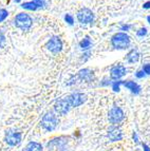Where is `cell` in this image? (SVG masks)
<instances>
[{"label": "cell", "mask_w": 150, "mask_h": 151, "mask_svg": "<svg viewBox=\"0 0 150 151\" xmlns=\"http://www.w3.org/2000/svg\"><path fill=\"white\" fill-rule=\"evenodd\" d=\"M70 104L68 101L67 97H63L61 99H58L54 105V110L56 113H58L59 115H66L70 110Z\"/></svg>", "instance_id": "obj_4"}, {"label": "cell", "mask_w": 150, "mask_h": 151, "mask_svg": "<svg viewBox=\"0 0 150 151\" xmlns=\"http://www.w3.org/2000/svg\"><path fill=\"white\" fill-rule=\"evenodd\" d=\"M3 42H4V35H3L2 32H0V48L2 47Z\"/></svg>", "instance_id": "obj_23"}, {"label": "cell", "mask_w": 150, "mask_h": 151, "mask_svg": "<svg viewBox=\"0 0 150 151\" xmlns=\"http://www.w3.org/2000/svg\"><path fill=\"white\" fill-rule=\"evenodd\" d=\"M47 48L53 53H58L63 48V43H61V40L58 37H53L52 39L48 41Z\"/></svg>", "instance_id": "obj_9"}, {"label": "cell", "mask_w": 150, "mask_h": 151, "mask_svg": "<svg viewBox=\"0 0 150 151\" xmlns=\"http://www.w3.org/2000/svg\"><path fill=\"white\" fill-rule=\"evenodd\" d=\"M15 24L16 27H18L21 30L25 31L29 30L32 25V19L28 14H25V13H20L15 17Z\"/></svg>", "instance_id": "obj_3"}, {"label": "cell", "mask_w": 150, "mask_h": 151, "mask_svg": "<svg viewBox=\"0 0 150 151\" xmlns=\"http://www.w3.org/2000/svg\"><path fill=\"white\" fill-rule=\"evenodd\" d=\"M77 18L81 23H90L93 20V13L89 9H83L78 12Z\"/></svg>", "instance_id": "obj_8"}, {"label": "cell", "mask_w": 150, "mask_h": 151, "mask_svg": "<svg viewBox=\"0 0 150 151\" xmlns=\"http://www.w3.org/2000/svg\"><path fill=\"white\" fill-rule=\"evenodd\" d=\"M5 142L10 146H17L21 142V133L15 130H8L5 133Z\"/></svg>", "instance_id": "obj_6"}, {"label": "cell", "mask_w": 150, "mask_h": 151, "mask_svg": "<svg viewBox=\"0 0 150 151\" xmlns=\"http://www.w3.org/2000/svg\"><path fill=\"white\" fill-rule=\"evenodd\" d=\"M133 139H135V142H138V136H136V133H135V132L133 133Z\"/></svg>", "instance_id": "obj_28"}, {"label": "cell", "mask_w": 150, "mask_h": 151, "mask_svg": "<svg viewBox=\"0 0 150 151\" xmlns=\"http://www.w3.org/2000/svg\"><path fill=\"white\" fill-rule=\"evenodd\" d=\"M91 45V42H90V40L88 39V38H86V39H84L83 41H80V47L83 49H86V48H88L89 45Z\"/></svg>", "instance_id": "obj_17"}, {"label": "cell", "mask_w": 150, "mask_h": 151, "mask_svg": "<svg viewBox=\"0 0 150 151\" xmlns=\"http://www.w3.org/2000/svg\"><path fill=\"white\" fill-rule=\"evenodd\" d=\"M22 8L27 9V10H31V11H35L36 9H37V6H36V4L34 2H25L22 4Z\"/></svg>", "instance_id": "obj_16"}, {"label": "cell", "mask_w": 150, "mask_h": 151, "mask_svg": "<svg viewBox=\"0 0 150 151\" xmlns=\"http://www.w3.org/2000/svg\"><path fill=\"white\" fill-rule=\"evenodd\" d=\"M138 57H140V55H138V52L136 50H132L130 51L129 53H128L127 55V61L130 63H136V61L138 60Z\"/></svg>", "instance_id": "obj_14"}, {"label": "cell", "mask_w": 150, "mask_h": 151, "mask_svg": "<svg viewBox=\"0 0 150 151\" xmlns=\"http://www.w3.org/2000/svg\"><path fill=\"white\" fill-rule=\"evenodd\" d=\"M6 17H8V11L6 10H0V22L4 20Z\"/></svg>", "instance_id": "obj_18"}, {"label": "cell", "mask_w": 150, "mask_h": 151, "mask_svg": "<svg viewBox=\"0 0 150 151\" xmlns=\"http://www.w3.org/2000/svg\"><path fill=\"white\" fill-rule=\"evenodd\" d=\"M143 148H144V151H150V148L146 144H143Z\"/></svg>", "instance_id": "obj_26"}, {"label": "cell", "mask_w": 150, "mask_h": 151, "mask_svg": "<svg viewBox=\"0 0 150 151\" xmlns=\"http://www.w3.org/2000/svg\"><path fill=\"white\" fill-rule=\"evenodd\" d=\"M58 122L59 121H58L57 116L53 113V112H47L43 115V119H41V126L43 127L45 130L53 131L57 127Z\"/></svg>", "instance_id": "obj_1"}, {"label": "cell", "mask_w": 150, "mask_h": 151, "mask_svg": "<svg viewBox=\"0 0 150 151\" xmlns=\"http://www.w3.org/2000/svg\"><path fill=\"white\" fill-rule=\"evenodd\" d=\"M128 29H129L128 25H124V27H123V30H128Z\"/></svg>", "instance_id": "obj_29"}, {"label": "cell", "mask_w": 150, "mask_h": 151, "mask_svg": "<svg viewBox=\"0 0 150 151\" xmlns=\"http://www.w3.org/2000/svg\"><path fill=\"white\" fill-rule=\"evenodd\" d=\"M123 85L134 94H138L141 92V87L138 86V83H135L134 81H123Z\"/></svg>", "instance_id": "obj_13"}, {"label": "cell", "mask_w": 150, "mask_h": 151, "mask_svg": "<svg viewBox=\"0 0 150 151\" xmlns=\"http://www.w3.org/2000/svg\"><path fill=\"white\" fill-rule=\"evenodd\" d=\"M78 76L81 81H91L93 79V72L90 71L89 69H84V70H80Z\"/></svg>", "instance_id": "obj_12"}, {"label": "cell", "mask_w": 150, "mask_h": 151, "mask_svg": "<svg viewBox=\"0 0 150 151\" xmlns=\"http://www.w3.org/2000/svg\"><path fill=\"white\" fill-rule=\"evenodd\" d=\"M66 20H67V22H69L70 24H72L73 23V17L72 16H70V15H66Z\"/></svg>", "instance_id": "obj_24"}, {"label": "cell", "mask_w": 150, "mask_h": 151, "mask_svg": "<svg viewBox=\"0 0 150 151\" xmlns=\"http://www.w3.org/2000/svg\"><path fill=\"white\" fill-rule=\"evenodd\" d=\"M130 43V38L125 33H118L112 37V45L116 49H126Z\"/></svg>", "instance_id": "obj_2"}, {"label": "cell", "mask_w": 150, "mask_h": 151, "mask_svg": "<svg viewBox=\"0 0 150 151\" xmlns=\"http://www.w3.org/2000/svg\"><path fill=\"white\" fill-rule=\"evenodd\" d=\"M125 74H126V68L123 65H115V67H113L110 71L111 78H112V79H115V81H116V79H120V78L123 77Z\"/></svg>", "instance_id": "obj_11"}, {"label": "cell", "mask_w": 150, "mask_h": 151, "mask_svg": "<svg viewBox=\"0 0 150 151\" xmlns=\"http://www.w3.org/2000/svg\"><path fill=\"white\" fill-rule=\"evenodd\" d=\"M27 151H43V146L39 143L31 142V143L28 144V146H27Z\"/></svg>", "instance_id": "obj_15"}, {"label": "cell", "mask_w": 150, "mask_h": 151, "mask_svg": "<svg viewBox=\"0 0 150 151\" xmlns=\"http://www.w3.org/2000/svg\"><path fill=\"white\" fill-rule=\"evenodd\" d=\"M146 33H147V30H146L145 28H144V29H141V30L138 32V36H144V35H146Z\"/></svg>", "instance_id": "obj_22"}, {"label": "cell", "mask_w": 150, "mask_h": 151, "mask_svg": "<svg viewBox=\"0 0 150 151\" xmlns=\"http://www.w3.org/2000/svg\"><path fill=\"white\" fill-rule=\"evenodd\" d=\"M123 81H115L114 83H113V90L115 91V92H118L120 91V85H122Z\"/></svg>", "instance_id": "obj_19"}, {"label": "cell", "mask_w": 150, "mask_h": 151, "mask_svg": "<svg viewBox=\"0 0 150 151\" xmlns=\"http://www.w3.org/2000/svg\"><path fill=\"white\" fill-rule=\"evenodd\" d=\"M108 137L112 142H118L123 139V132L118 127H110L108 130Z\"/></svg>", "instance_id": "obj_10"}, {"label": "cell", "mask_w": 150, "mask_h": 151, "mask_svg": "<svg viewBox=\"0 0 150 151\" xmlns=\"http://www.w3.org/2000/svg\"><path fill=\"white\" fill-rule=\"evenodd\" d=\"M143 6H144V9H150V2H146Z\"/></svg>", "instance_id": "obj_27"}, {"label": "cell", "mask_w": 150, "mask_h": 151, "mask_svg": "<svg viewBox=\"0 0 150 151\" xmlns=\"http://www.w3.org/2000/svg\"><path fill=\"white\" fill-rule=\"evenodd\" d=\"M147 19H148V21H149V22H150V16H148Z\"/></svg>", "instance_id": "obj_30"}, {"label": "cell", "mask_w": 150, "mask_h": 151, "mask_svg": "<svg viewBox=\"0 0 150 151\" xmlns=\"http://www.w3.org/2000/svg\"><path fill=\"white\" fill-rule=\"evenodd\" d=\"M109 122L113 125H116V124L120 123V122L124 119V112L123 110L118 106H114L109 112Z\"/></svg>", "instance_id": "obj_5"}, {"label": "cell", "mask_w": 150, "mask_h": 151, "mask_svg": "<svg viewBox=\"0 0 150 151\" xmlns=\"http://www.w3.org/2000/svg\"><path fill=\"white\" fill-rule=\"evenodd\" d=\"M144 75H145V73H144V71H138V73H136V77H138V78H142Z\"/></svg>", "instance_id": "obj_25"}, {"label": "cell", "mask_w": 150, "mask_h": 151, "mask_svg": "<svg viewBox=\"0 0 150 151\" xmlns=\"http://www.w3.org/2000/svg\"><path fill=\"white\" fill-rule=\"evenodd\" d=\"M33 2L35 3L37 8H39V6H43V5H45V0H33Z\"/></svg>", "instance_id": "obj_20"}, {"label": "cell", "mask_w": 150, "mask_h": 151, "mask_svg": "<svg viewBox=\"0 0 150 151\" xmlns=\"http://www.w3.org/2000/svg\"><path fill=\"white\" fill-rule=\"evenodd\" d=\"M67 98L71 107H79L87 101V96L83 93H73L67 96Z\"/></svg>", "instance_id": "obj_7"}, {"label": "cell", "mask_w": 150, "mask_h": 151, "mask_svg": "<svg viewBox=\"0 0 150 151\" xmlns=\"http://www.w3.org/2000/svg\"><path fill=\"white\" fill-rule=\"evenodd\" d=\"M143 71H144V73L149 74V75H150V65H144Z\"/></svg>", "instance_id": "obj_21"}]
</instances>
